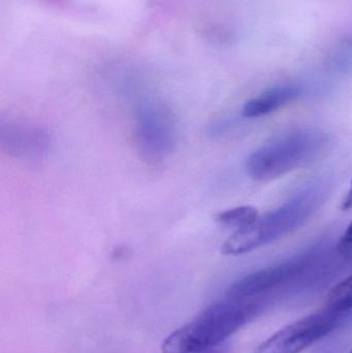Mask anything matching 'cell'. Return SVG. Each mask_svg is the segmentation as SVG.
<instances>
[{
  "label": "cell",
  "instance_id": "cell-11",
  "mask_svg": "<svg viewBox=\"0 0 352 353\" xmlns=\"http://www.w3.org/2000/svg\"><path fill=\"white\" fill-rule=\"evenodd\" d=\"M196 353H231V347L229 344L223 343L215 347L209 348V350H203V352Z\"/></svg>",
  "mask_w": 352,
  "mask_h": 353
},
{
  "label": "cell",
  "instance_id": "cell-4",
  "mask_svg": "<svg viewBox=\"0 0 352 353\" xmlns=\"http://www.w3.org/2000/svg\"><path fill=\"white\" fill-rule=\"evenodd\" d=\"M349 315L328 308L304 317L271 336L254 353H301L340 327Z\"/></svg>",
  "mask_w": 352,
  "mask_h": 353
},
{
  "label": "cell",
  "instance_id": "cell-6",
  "mask_svg": "<svg viewBox=\"0 0 352 353\" xmlns=\"http://www.w3.org/2000/svg\"><path fill=\"white\" fill-rule=\"evenodd\" d=\"M165 110H146L141 115L138 138L147 153L156 157L172 148L174 142L173 123Z\"/></svg>",
  "mask_w": 352,
  "mask_h": 353
},
{
  "label": "cell",
  "instance_id": "cell-12",
  "mask_svg": "<svg viewBox=\"0 0 352 353\" xmlns=\"http://www.w3.org/2000/svg\"><path fill=\"white\" fill-rule=\"evenodd\" d=\"M341 209H342L343 211H351L352 210V181L351 188H349L346 196L343 199L342 205H341Z\"/></svg>",
  "mask_w": 352,
  "mask_h": 353
},
{
  "label": "cell",
  "instance_id": "cell-7",
  "mask_svg": "<svg viewBox=\"0 0 352 353\" xmlns=\"http://www.w3.org/2000/svg\"><path fill=\"white\" fill-rule=\"evenodd\" d=\"M300 94L301 91L296 86L275 87L248 101L242 109V114L246 118L262 117L295 101Z\"/></svg>",
  "mask_w": 352,
  "mask_h": 353
},
{
  "label": "cell",
  "instance_id": "cell-1",
  "mask_svg": "<svg viewBox=\"0 0 352 353\" xmlns=\"http://www.w3.org/2000/svg\"><path fill=\"white\" fill-rule=\"evenodd\" d=\"M264 298L231 299L211 305L163 341V353H196L225 343L266 307Z\"/></svg>",
  "mask_w": 352,
  "mask_h": 353
},
{
  "label": "cell",
  "instance_id": "cell-3",
  "mask_svg": "<svg viewBox=\"0 0 352 353\" xmlns=\"http://www.w3.org/2000/svg\"><path fill=\"white\" fill-rule=\"evenodd\" d=\"M328 139L314 130L287 134L254 151L246 163L248 175L256 181H270L318 159Z\"/></svg>",
  "mask_w": 352,
  "mask_h": 353
},
{
  "label": "cell",
  "instance_id": "cell-5",
  "mask_svg": "<svg viewBox=\"0 0 352 353\" xmlns=\"http://www.w3.org/2000/svg\"><path fill=\"white\" fill-rule=\"evenodd\" d=\"M315 261V253H304L274 267L254 272L231 284L227 298H260L271 290L299 280L313 268Z\"/></svg>",
  "mask_w": 352,
  "mask_h": 353
},
{
  "label": "cell",
  "instance_id": "cell-10",
  "mask_svg": "<svg viewBox=\"0 0 352 353\" xmlns=\"http://www.w3.org/2000/svg\"><path fill=\"white\" fill-rule=\"evenodd\" d=\"M337 252L344 259H352V222L341 236L337 245Z\"/></svg>",
  "mask_w": 352,
  "mask_h": 353
},
{
  "label": "cell",
  "instance_id": "cell-9",
  "mask_svg": "<svg viewBox=\"0 0 352 353\" xmlns=\"http://www.w3.org/2000/svg\"><path fill=\"white\" fill-rule=\"evenodd\" d=\"M328 308L340 313H351L352 310V274L337 284L328 296Z\"/></svg>",
  "mask_w": 352,
  "mask_h": 353
},
{
  "label": "cell",
  "instance_id": "cell-13",
  "mask_svg": "<svg viewBox=\"0 0 352 353\" xmlns=\"http://www.w3.org/2000/svg\"><path fill=\"white\" fill-rule=\"evenodd\" d=\"M349 353H352V350H351V352H349Z\"/></svg>",
  "mask_w": 352,
  "mask_h": 353
},
{
  "label": "cell",
  "instance_id": "cell-2",
  "mask_svg": "<svg viewBox=\"0 0 352 353\" xmlns=\"http://www.w3.org/2000/svg\"><path fill=\"white\" fill-rule=\"evenodd\" d=\"M329 191L327 183L310 185L281 207L258 217L251 225L234 232L223 243L221 252L225 255L244 254L291 234L324 203Z\"/></svg>",
  "mask_w": 352,
  "mask_h": 353
},
{
  "label": "cell",
  "instance_id": "cell-8",
  "mask_svg": "<svg viewBox=\"0 0 352 353\" xmlns=\"http://www.w3.org/2000/svg\"><path fill=\"white\" fill-rule=\"evenodd\" d=\"M258 209L252 205L233 208V209L220 212L215 216V220L221 225L237 228V230L251 225L258 220Z\"/></svg>",
  "mask_w": 352,
  "mask_h": 353
}]
</instances>
